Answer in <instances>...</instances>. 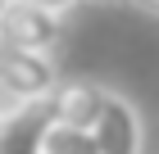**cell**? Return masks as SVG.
<instances>
[{
    "label": "cell",
    "instance_id": "obj_1",
    "mask_svg": "<svg viewBox=\"0 0 159 154\" xmlns=\"http://www.w3.org/2000/svg\"><path fill=\"white\" fill-rule=\"evenodd\" d=\"M59 86V68L50 55L0 46V95L9 104H46Z\"/></svg>",
    "mask_w": 159,
    "mask_h": 154
},
{
    "label": "cell",
    "instance_id": "obj_2",
    "mask_svg": "<svg viewBox=\"0 0 159 154\" xmlns=\"http://www.w3.org/2000/svg\"><path fill=\"white\" fill-rule=\"evenodd\" d=\"M59 14L41 9V5H27V0H9L5 14H0V46L14 50H32V55H55L59 46Z\"/></svg>",
    "mask_w": 159,
    "mask_h": 154
},
{
    "label": "cell",
    "instance_id": "obj_3",
    "mask_svg": "<svg viewBox=\"0 0 159 154\" xmlns=\"http://www.w3.org/2000/svg\"><path fill=\"white\" fill-rule=\"evenodd\" d=\"M91 136H96L100 154H141V113H136V104L123 100L118 91H109Z\"/></svg>",
    "mask_w": 159,
    "mask_h": 154
},
{
    "label": "cell",
    "instance_id": "obj_4",
    "mask_svg": "<svg viewBox=\"0 0 159 154\" xmlns=\"http://www.w3.org/2000/svg\"><path fill=\"white\" fill-rule=\"evenodd\" d=\"M105 95H109L105 86L82 82V77H68V82L55 86V95H50L46 104H50V118H55V122L91 131V127H96V118H100V109H105Z\"/></svg>",
    "mask_w": 159,
    "mask_h": 154
},
{
    "label": "cell",
    "instance_id": "obj_5",
    "mask_svg": "<svg viewBox=\"0 0 159 154\" xmlns=\"http://www.w3.org/2000/svg\"><path fill=\"white\" fill-rule=\"evenodd\" d=\"M50 104H14V113L0 122V154H46Z\"/></svg>",
    "mask_w": 159,
    "mask_h": 154
},
{
    "label": "cell",
    "instance_id": "obj_6",
    "mask_svg": "<svg viewBox=\"0 0 159 154\" xmlns=\"http://www.w3.org/2000/svg\"><path fill=\"white\" fill-rule=\"evenodd\" d=\"M46 154H100V150H96V136H91V131L50 122V131H46Z\"/></svg>",
    "mask_w": 159,
    "mask_h": 154
},
{
    "label": "cell",
    "instance_id": "obj_7",
    "mask_svg": "<svg viewBox=\"0 0 159 154\" xmlns=\"http://www.w3.org/2000/svg\"><path fill=\"white\" fill-rule=\"evenodd\" d=\"M27 5H41V9H50V14H59V18H64V14L73 9L77 0H27Z\"/></svg>",
    "mask_w": 159,
    "mask_h": 154
},
{
    "label": "cell",
    "instance_id": "obj_8",
    "mask_svg": "<svg viewBox=\"0 0 159 154\" xmlns=\"http://www.w3.org/2000/svg\"><path fill=\"white\" fill-rule=\"evenodd\" d=\"M9 113H14V104H9V100H5V95H0V122L9 118Z\"/></svg>",
    "mask_w": 159,
    "mask_h": 154
},
{
    "label": "cell",
    "instance_id": "obj_9",
    "mask_svg": "<svg viewBox=\"0 0 159 154\" xmlns=\"http://www.w3.org/2000/svg\"><path fill=\"white\" fill-rule=\"evenodd\" d=\"M141 9H150V14H159V0H136Z\"/></svg>",
    "mask_w": 159,
    "mask_h": 154
},
{
    "label": "cell",
    "instance_id": "obj_10",
    "mask_svg": "<svg viewBox=\"0 0 159 154\" xmlns=\"http://www.w3.org/2000/svg\"><path fill=\"white\" fill-rule=\"evenodd\" d=\"M5 5H9V0H0V14H5Z\"/></svg>",
    "mask_w": 159,
    "mask_h": 154
}]
</instances>
